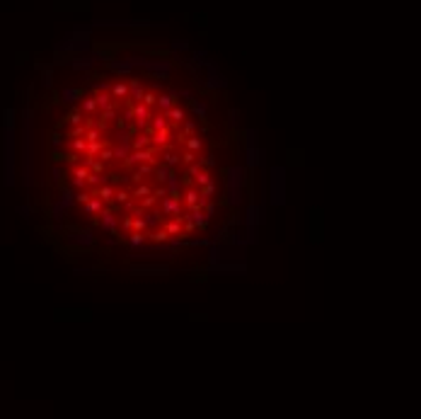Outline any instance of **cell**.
<instances>
[{
    "instance_id": "cell-25",
    "label": "cell",
    "mask_w": 421,
    "mask_h": 419,
    "mask_svg": "<svg viewBox=\"0 0 421 419\" xmlns=\"http://www.w3.org/2000/svg\"><path fill=\"white\" fill-rule=\"evenodd\" d=\"M170 170H172V167H167L165 162H158V165L153 167V174H155L158 185H165V182H167V177H170Z\"/></svg>"
},
{
    "instance_id": "cell-21",
    "label": "cell",
    "mask_w": 421,
    "mask_h": 419,
    "mask_svg": "<svg viewBox=\"0 0 421 419\" xmlns=\"http://www.w3.org/2000/svg\"><path fill=\"white\" fill-rule=\"evenodd\" d=\"M65 148L71 150V153H78V155H85L87 141H85V138H68V141H65Z\"/></svg>"
},
{
    "instance_id": "cell-37",
    "label": "cell",
    "mask_w": 421,
    "mask_h": 419,
    "mask_svg": "<svg viewBox=\"0 0 421 419\" xmlns=\"http://www.w3.org/2000/svg\"><path fill=\"white\" fill-rule=\"evenodd\" d=\"M121 216H124V221H119V223H121V230H124V235H128V233H131V223H133V216H131V213H121ZM124 235H121V237H124Z\"/></svg>"
},
{
    "instance_id": "cell-12",
    "label": "cell",
    "mask_w": 421,
    "mask_h": 419,
    "mask_svg": "<svg viewBox=\"0 0 421 419\" xmlns=\"http://www.w3.org/2000/svg\"><path fill=\"white\" fill-rule=\"evenodd\" d=\"M184 216H189L191 221H194V225H196V230H206L208 228V216L203 213V209H198V206H194V209H189V211H184Z\"/></svg>"
},
{
    "instance_id": "cell-35",
    "label": "cell",
    "mask_w": 421,
    "mask_h": 419,
    "mask_svg": "<svg viewBox=\"0 0 421 419\" xmlns=\"http://www.w3.org/2000/svg\"><path fill=\"white\" fill-rule=\"evenodd\" d=\"M90 197H92V194H90V189H78V192L73 194V201L78 204V206H80V204H85Z\"/></svg>"
},
{
    "instance_id": "cell-31",
    "label": "cell",
    "mask_w": 421,
    "mask_h": 419,
    "mask_svg": "<svg viewBox=\"0 0 421 419\" xmlns=\"http://www.w3.org/2000/svg\"><path fill=\"white\" fill-rule=\"evenodd\" d=\"M128 199H131V192L124 189V187H116V192H114V206H121Z\"/></svg>"
},
{
    "instance_id": "cell-20",
    "label": "cell",
    "mask_w": 421,
    "mask_h": 419,
    "mask_svg": "<svg viewBox=\"0 0 421 419\" xmlns=\"http://www.w3.org/2000/svg\"><path fill=\"white\" fill-rule=\"evenodd\" d=\"M131 150H141V148H150V134H146V131H141L138 136H133L131 138Z\"/></svg>"
},
{
    "instance_id": "cell-22",
    "label": "cell",
    "mask_w": 421,
    "mask_h": 419,
    "mask_svg": "<svg viewBox=\"0 0 421 419\" xmlns=\"http://www.w3.org/2000/svg\"><path fill=\"white\" fill-rule=\"evenodd\" d=\"M102 146H104V138H97V141H87V148H85V155H83V160L97 158V153L102 150Z\"/></svg>"
},
{
    "instance_id": "cell-15",
    "label": "cell",
    "mask_w": 421,
    "mask_h": 419,
    "mask_svg": "<svg viewBox=\"0 0 421 419\" xmlns=\"http://www.w3.org/2000/svg\"><path fill=\"white\" fill-rule=\"evenodd\" d=\"M160 225L167 230V235H172V237H184V235H182V218H162Z\"/></svg>"
},
{
    "instance_id": "cell-17",
    "label": "cell",
    "mask_w": 421,
    "mask_h": 419,
    "mask_svg": "<svg viewBox=\"0 0 421 419\" xmlns=\"http://www.w3.org/2000/svg\"><path fill=\"white\" fill-rule=\"evenodd\" d=\"M148 240L150 243H158V245H167V243H170V240H172V235H167V230H165V228H162V225H158V228H153V230H148Z\"/></svg>"
},
{
    "instance_id": "cell-24",
    "label": "cell",
    "mask_w": 421,
    "mask_h": 419,
    "mask_svg": "<svg viewBox=\"0 0 421 419\" xmlns=\"http://www.w3.org/2000/svg\"><path fill=\"white\" fill-rule=\"evenodd\" d=\"M143 218H146V223H148V230H153V228H158L162 223V213L158 209H150L143 213Z\"/></svg>"
},
{
    "instance_id": "cell-28",
    "label": "cell",
    "mask_w": 421,
    "mask_h": 419,
    "mask_svg": "<svg viewBox=\"0 0 421 419\" xmlns=\"http://www.w3.org/2000/svg\"><path fill=\"white\" fill-rule=\"evenodd\" d=\"M155 99H158V90H153V87H146V92H143L141 102H143L146 107H150V109H155Z\"/></svg>"
},
{
    "instance_id": "cell-8",
    "label": "cell",
    "mask_w": 421,
    "mask_h": 419,
    "mask_svg": "<svg viewBox=\"0 0 421 419\" xmlns=\"http://www.w3.org/2000/svg\"><path fill=\"white\" fill-rule=\"evenodd\" d=\"M162 116H165V119H167V122L172 124V126H177V129H179V124L184 122L186 116H189V111L184 109V107H177V104H172V107H170V109L167 111H160Z\"/></svg>"
},
{
    "instance_id": "cell-14",
    "label": "cell",
    "mask_w": 421,
    "mask_h": 419,
    "mask_svg": "<svg viewBox=\"0 0 421 419\" xmlns=\"http://www.w3.org/2000/svg\"><path fill=\"white\" fill-rule=\"evenodd\" d=\"M273 204H284V170L273 172Z\"/></svg>"
},
{
    "instance_id": "cell-30",
    "label": "cell",
    "mask_w": 421,
    "mask_h": 419,
    "mask_svg": "<svg viewBox=\"0 0 421 419\" xmlns=\"http://www.w3.org/2000/svg\"><path fill=\"white\" fill-rule=\"evenodd\" d=\"M131 230H133V233H148V223H146V218H143V213H138V216H133V223H131Z\"/></svg>"
},
{
    "instance_id": "cell-23",
    "label": "cell",
    "mask_w": 421,
    "mask_h": 419,
    "mask_svg": "<svg viewBox=\"0 0 421 419\" xmlns=\"http://www.w3.org/2000/svg\"><path fill=\"white\" fill-rule=\"evenodd\" d=\"M124 240L133 247V250H136V247H143L146 243H148V235H146V233H133V230H131L128 235H124Z\"/></svg>"
},
{
    "instance_id": "cell-27",
    "label": "cell",
    "mask_w": 421,
    "mask_h": 419,
    "mask_svg": "<svg viewBox=\"0 0 421 419\" xmlns=\"http://www.w3.org/2000/svg\"><path fill=\"white\" fill-rule=\"evenodd\" d=\"M158 204H160V199L155 197V194H148V197L138 199V206L143 211H150V209H158Z\"/></svg>"
},
{
    "instance_id": "cell-1",
    "label": "cell",
    "mask_w": 421,
    "mask_h": 419,
    "mask_svg": "<svg viewBox=\"0 0 421 419\" xmlns=\"http://www.w3.org/2000/svg\"><path fill=\"white\" fill-rule=\"evenodd\" d=\"M116 211H119L116 206H104L92 221L97 223L102 230H107V233H112V235H119V221H121V216H116Z\"/></svg>"
},
{
    "instance_id": "cell-18",
    "label": "cell",
    "mask_w": 421,
    "mask_h": 419,
    "mask_svg": "<svg viewBox=\"0 0 421 419\" xmlns=\"http://www.w3.org/2000/svg\"><path fill=\"white\" fill-rule=\"evenodd\" d=\"M160 162H165L167 167H177L179 165V153L174 150V146H170V148H165L160 153Z\"/></svg>"
},
{
    "instance_id": "cell-16",
    "label": "cell",
    "mask_w": 421,
    "mask_h": 419,
    "mask_svg": "<svg viewBox=\"0 0 421 419\" xmlns=\"http://www.w3.org/2000/svg\"><path fill=\"white\" fill-rule=\"evenodd\" d=\"M131 192V199H143V197H148V194H153V185H150L148 179H143V182H136V185L128 189Z\"/></svg>"
},
{
    "instance_id": "cell-9",
    "label": "cell",
    "mask_w": 421,
    "mask_h": 419,
    "mask_svg": "<svg viewBox=\"0 0 421 419\" xmlns=\"http://www.w3.org/2000/svg\"><path fill=\"white\" fill-rule=\"evenodd\" d=\"M109 95H112L116 102H126L128 99V83H126V78L121 80H114V83H109Z\"/></svg>"
},
{
    "instance_id": "cell-36",
    "label": "cell",
    "mask_w": 421,
    "mask_h": 419,
    "mask_svg": "<svg viewBox=\"0 0 421 419\" xmlns=\"http://www.w3.org/2000/svg\"><path fill=\"white\" fill-rule=\"evenodd\" d=\"M102 182H104V174H95V172L87 174V189H92V187H99Z\"/></svg>"
},
{
    "instance_id": "cell-7",
    "label": "cell",
    "mask_w": 421,
    "mask_h": 419,
    "mask_svg": "<svg viewBox=\"0 0 421 419\" xmlns=\"http://www.w3.org/2000/svg\"><path fill=\"white\" fill-rule=\"evenodd\" d=\"M174 102H179V92H177V90H170V92H158L155 109H158V111H167Z\"/></svg>"
},
{
    "instance_id": "cell-40",
    "label": "cell",
    "mask_w": 421,
    "mask_h": 419,
    "mask_svg": "<svg viewBox=\"0 0 421 419\" xmlns=\"http://www.w3.org/2000/svg\"><path fill=\"white\" fill-rule=\"evenodd\" d=\"M51 174H53V179H56V182L61 179V170H58V167H53V172H51Z\"/></svg>"
},
{
    "instance_id": "cell-3",
    "label": "cell",
    "mask_w": 421,
    "mask_h": 419,
    "mask_svg": "<svg viewBox=\"0 0 421 419\" xmlns=\"http://www.w3.org/2000/svg\"><path fill=\"white\" fill-rule=\"evenodd\" d=\"M177 129V126H167V129H158V131H153L150 134V146H158L160 150L170 148V146H177L172 138V131Z\"/></svg>"
},
{
    "instance_id": "cell-4",
    "label": "cell",
    "mask_w": 421,
    "mask_h": 419,
    "mask_svg": "<svg viewBox=\"0 0 421 419\" xmlns=\"http://www.w3.org/2000/svg\"><path fill=\"white\" fill-rule=\"evenodd\" d=\"M114 192H116V185H109V182H102L99 187H92V189H90V194L102 199L104 206H114Z\"/></svg>"
},
{
    "instance_id": "cell-5",
    "label": "cell",
    "mask_w": 421,
    "mask_h": 419,
    "mask_svg": "<svg viewBox=\"0 0 421 419\" xmlns=\"http://www.w3.org/2000/svg\"><path fill=\"white\" fill-rule=\"evenodd\" d=\"M80 102H78V109L83 111V116H97V102H95V97H92V95H90V92H83V95H80Z\"/></svg>"
},
{
    "instance_id": "cell-10",
    "label": "cell",
    "mask_w": 421,
    "mask_h": 419,
    "mask_svg": "<svg viewBox=\"0 0 421 419\" xmlns=\"http://www.w3.org/2000/svg\"><path fill=\"white\" fill-rule=\"evenodd\" d=\"M102 209H104V204H102V199H97V197H90L85 204H80V213H83L85 218H95Z\"/></svg>"
},
{
    "instance_id": "cell-2",
    "label": "cell",
    "mask_w": 421,
    "mask_h": 419,
    "mask_svg": "<svg viewBox=\"0 0 421 419\" xmlns=\"http://www.w3.org/2000/svg\"><path fill=\"white\" fill-rule=\"evenodd\" d=\"M158 211L162 213V218H182V213H184V209H182V199H174V197H162L160 204H158Z\"/></svg>"
},
{
    "instance_id": "cell-11",
    "label": "cell",
    "mask_w": 421,
    "mask_h": 419,
    "mask_svg": "<svg viewBox=\"0 0 421 419\" xmlns=\"http://www.w3.org/2000/svg\"><path fill=\"white\" fill-rule=\"evenodd\" d=\"M182 146H184L186 150H191V153H196V155H201V153H206V141H203V138H201L198 134L186 136L184 141H182Z\"/></svg>"
},
{
    "instance_id": "cell-38",
    "label": "cell",
    "mask_w": 421,
    "mask_h": 419,
    "mask_svg": "<svg viewBox=\"0 0 421 419\" xmlns=\"http://www.w3.org/2000/svg\"><path fill=\"white\" fill-rule=\"evenodd\" d=\"M73 240H75V243H85V245H90L95 237H92V233H87V230H85V233H75Z\"/></svg>"
},
{
    "instance_id": "cell-39",
    "label": "cell",
    "mask_w": 421,
    "mask_h": 419,
    "mask_svg": "<svg viewBox=\"0 0 421 419\" xmlns=\"http://www.w3.org/2000/svg\"><path fill=\"white\" fill-rule=\"evenodd\" d=\"M153 194L158 199H162V197H167V187L165 185H158V187H153Z\"/></svg>"
},
{
    "instance_id": "cell-33",
    "label": "cell",
    "mask_w": 421,
    "mask_h": 419,
    "mask_svg": "<svg viewBox=\"0 0 421 419\" xmlns=\"http://www.w3.org/2000/svg\"><path fill=\"white\" fill-rule=\"evenodd\" d=\"M179 134L184 136V138H186V136H191V134H196V124L189 122V119H184V122L179 124Z\"/></svg>"
},
{
    "instance_id": "cell-6",
    "label": "cell",
    "mask_w": 421,
    "mask_h": 419,
    "mask_svg": "<svg viewBox=\"0 0 421 419\" xmlns=\"http://www.w3.org/2000/svg\"><path fill=\"white\" fill-rule=\"evenodd\" d=\"M196 204H198V187L184 185V189H182V209L189 211V209H194Z\"/></svg>"
},
{
    "instance_id": "cell-41",
    "label": "cell",
    "mask_w": 421,
    "mask_h": 419,
    "mask_svg": "<svg viewBox=\"0 0 421 419\" xmlns=\"http://www.w3.org/2000/svg\"><path fill=\"white\" fill-rule=\"evenodd\" d=\"M203 111H206V109H203V104H196V114H198V116H203Z\"/></svg>"
},
{
    "instance_id": "cell-34",
    "label": "cell",
    "mask_w": 421,
    "mask_h": 419,
    "mask_svg": "<svg viewBox=\"0 0 421 419\" xmlns=\"http://www.w3.org/2000/svg\"><path fill=\"white\" fill-rule=\"evenodd\" d=\"M65 122H68V124H73V126H75V124H85V116H83V111H80L78 107H75V109L71 111L68 116H65Z\"/></svg>"
},
{
    "instance_id": "cell-29",
    "label": "cell",
    "mask_w": 421,
    "mask_h": 419,
    "mask_svg": "<svg viewBox=\"0 0 421 419\" xmlns=\"http://www.w3.org/2000/svg\"><path fill=\"white\" fill-rule=\"evenodd\" d=\"M216 189H218V185H216V179H210V182H206L203 187H198V197H203V199H213V194H216Z\"/></svg>"
},
{
    "instance_id": "cell-26",
    "label": "cell",
    "mask_w": 421,
    "mask_h": 419,
    "mask_svg": "<svg viewBox=\"0 0 421 419\" xmlns=\"http://www.w3.org/2000/svg\"><path fill=\"white\" fill-rule=\"evenodd\" d=\"M83 162L87 165V170H90V172H95V174H104V172H107V167H109V165H104L99 158H90V160H83Z\"/></svg>"
},
{
    "instance_id": "cell-32",
    "label": "cell",
    "mask_w": 421,
    "mask_h": 419,
    "mask_svg": "<svg viewBox=\"0 0 421 419\" xmlns=\"http://www.w3.org/2000/svg\"><path fill=\"white\" fill-rule=\"evenodd\" d=\"M85 124H75V126H71V129H68V131H65V136H68V138H83V136H85Z\"/></svg>"
},
{
    "instance_id": "cell-19",
    "label": "cell",
    "mask_w": 421,
    "mask_h": 419,
    "mask_svg": "<svg viewBox=\"0 0 421 419\" xmlns=\"http://www.w3.org/2000/svg\"><path fill=\"white\" fill-rule=\"evenodd\" d=\"M97 158L102 162H104V165H114V143L112 141H104V146H102V150H99L97 153Z\"/></svg>"
},
{
    "instance_id": "cell-13",
    "label": "cell",
    "mask_w": 421,
    "mask_h": 419,
    "mask_svg": "<svg viewBox=\"0 0 421 419\" xmlns=\"http://www.w3.org/2000/svg\"><path fill=\"white\" fill-rule=\"evenodd\" d=\"M153 167H155V165H150V162H138L136 167L131 170V182L136 185V182H143V179H148L150 174H153Z\"/></svg>"
}]
</instances>
